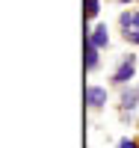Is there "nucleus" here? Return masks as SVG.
<instances>
[{"label": "nucleus", "instance_id": "1", "mask_svg": "<svg viewBox=\"0 0 139 148\" xmlns=\"http://www.w3.org/2000/svg\"><path fill=\"white\" fill-rule=\"evenodd\" d=\"M133 71H136V59H133V56H127V59L121 62V68L116 71V77H112V80H116V83H127V80L133 77Z\"/></svg>", "mask_w": 139, "mask_h": 148}, {"label": "nucleus", "instance_id": "2", "mask_svg": "<svg viewBox=\"0 0 139 148\" xmlns=\"http://www.w3.org/2000/svg\"><path fill=\"white\" fill-rule=\"evenodd\" d=\"M86 104H89V107L107 104V89H101V86H89V89H86Z\"/></svg>", "mask_w": 139, "mask_h": 148}, {"label": "nucleus", "instance_id": "3", "mask_svg": "<svg viewBox=\"0 0 139 148\" xmlns=\"http://www.w3.org/2000/svg\"><path fill=\"white\" fill-rule=\"evenodd\" d=\"M89 45H95V47H107V27H104V24L92 30V36H89Z\"/></svg>", "mask_w": 139, "mask_h": 148}, {"label": "nucleus", "instance_id": "4", "mask_svg": "<svg viewBox=\"0 0 139 148\" xmlns=\"http://www.w3.org/2000/svg\"><path fill=\"white\" fill-rule=\"evenodd\" d=\"M86 68H98V47L95 45H89V42H86Z\"/></svg>", "mask_w": 139, "mask_h": 148}, {"label": "nucleus", "instance_id": "5", "mask_svg": "<svg viewBox=\"0 0 139 148\" xmlns=\"http://www.w3.org/2000/svg\"><path fill=\"white\" fill-rule=\"evenodd\" d=\"M121 27L124 30H130V27L139 30V15H136V12H124V15H121Z\"/></svg>", "mask_w": 139, "mask_h": 148}, {"label": "nucleus", "instance_id": "6", "mask_svg": "<svg viewBox=\"0 0 139 148\" xmlns=\"http://www.w3.org/2000/svg\"><path fill=\"white\" fill-rule=\"evenodd\" d=\"M136 98H139V92H124L121 95V107L124 110H133L136 107Z\"/></svg>", "mask_w": 139, "mask_h": 148}, {"label": "nucleus", "instance_id": "7", "mask_svg": "<svg viewBox=\"0 0 139 148\" xmlns=\"http://www.w3.org/2000/svg\"><path fill=\"white\" fill-rule=\"evenodd\" d=\"M98 12H101V3H98V0H86V18H95Z\"/></svg>", "mask_w": 139, "mask_h": 148}, {"label": "nucleus", "instance_id": "8", "mask_svg": "<svg viewBox=\"0 0 139 148\" xmlns=\"http://www.w3.org/2000/svg\"><path fill=\"white\" fill-rule=\"evenodd\" d=\"M118 148H139V145H136V142H130V139H121V142H118Z\"/></svg>", "mask_w": 139, "mask_h": 148}, {"label": "nucleus", "instance_id": "9", "mask_svg": "<svg viewBox=\"0 0 139 148\" xmlns=\"http://www.w3.org/2000/svg\"><path fill=\"white\" fill-rule=\"evenodd\" d=\"M127 39H130V42H136V45H139V30H133V33H127Z\"/></svg>", "mask_w": 139, "mask_h": 148}]
</instances>
